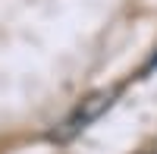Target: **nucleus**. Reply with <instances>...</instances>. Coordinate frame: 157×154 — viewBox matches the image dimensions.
<instances>
[{
    "label": "nucleus",
    "mask_w": 157,
    "mask_h": 154,
    "mask_svg": "<svg viewBox=\"0 0 157 154\" xmlns=\"http://www.w3.org/2000/svg\"><path fill=\"white\" fill-rule=\"evenodd\" d=\"M110 104H113V91H94L91 98H85L82 104L75 107V113L66 120V135H69V132H78V129H85L88 123H94Z\"/></svg>",
    "instance_id": "nucleus-1"
},
{
    "label": "nucleus",
    "mask_w": 157,
    "mask_h": 154,
    "mask_svg": "<svg viewBox=\"0 0 157 154\" xmlns=\"http://www.w3.org/2000/svg\"><path fill=\"white\" fill-rule=\"evenodd\" d=\"M148 154H157V151H148Z\"/></svg>",
    "instance_id": "nucleus-2"
}]
</instances>
